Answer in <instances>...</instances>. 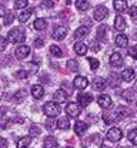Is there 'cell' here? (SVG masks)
I'll list each match as a JSON object with an SVG mask.
<instances>
[{"label": "cell", "instance_id": "cell-24", "mask_svg": "<svg viewBox=\"0 0 137 148\" xmlns=\"http://www.w3.org/2000/svg\"><path fill=\"white\" fill-rule=\"evenodd\" d=\"M46 26H47V21H46V20H44L43 17L36 18V21H34V24H33L34 30H39V32L44 30V29H46Z\"/></svg>", "mask_w": 137, "mask_h": 148}, {"label": "cell", "instance_id": "cell-38", "mask_svg": "<svg viewBox=\"0 0 137 148\" xmlns=\"http://www.w3.org/2000/svg\"><path fill=\"white\" fill-rule=\"evenodd\" d=\"M89 63H90V67H92V70H97L98 66H100L98 60H96V58H89Z\"/></svg>", "mask_w": 137, "mask_h": 148}, {"label": "cell", "instance_id": "cell-37", "mask_svg": "<svg viewBox=\"0 0 137 148\" xmlns=\"http://www.w3.org/2000/svg\"><path fill=\"white\" fill-rule=\"evenodd\" d=\"M29 70H30V73H36L37 71V69H39V66L34 63V61H32V63H27V66H26Z\"/></svg>", "mask_w": 137, "mask_h": 148}, {"label": "cell", "instance_id": "cell-44", "mask_svg": "<svg viewBox=\"0 0 137 148\" xmlns=\"http://www.w3.org/2000/svg\"><path fill=\"white\" fill-rule=\"evenodd\" d=\"M41 46H43V40H41V38H36V40H34V47L40 49Z\"/></svg>", "mask_w": 137, "mask_h": 148}, {"label": "cell", "instance_id": "cell-23", "mask_svg": "<svg viewBox=\"0 0 137 148\" xmlns=\"http://www.w3.org/2000/svg\"><path fill=\"white\" fill-rule=\"evenodd\" d=\"M57 128L60 130H69L70 128V120L67 117H61L57 120Z\"/></svg>", "mask_w": 137, "mask_h": 148}, {"label": "cell", "instance_id": "cell-40", "mask_svg": "<svg viewBox=\"0 0 137 148\" xmlns=\"http://www.w3.org/2000/svg\"><path fill=\"white\" fill-rule=\"evenodd\" d=\"M106 29H107L106 26H100V27L97 29V37H98V38H100V37H103L104 34H106Z\"/></svg>", "mask_w": 137, "mask_h": 148}, {"label": "cell", "instance_id": "cell-43", "mask_svg": "<svg viewBox=\"0 0 137 148\" xmlns=\"http://www.w3.org/2000/svg\"><path fill=\"white\" fill-rule=\"evenodd\" d=\"M7 41H9V38L1 37V50H6V47H7Z\"/></svg>", "mask_w": 137, "mask_h": 148}, {"label": "cell", "instance_id": "cell-46", "mask_svg": "<svg viewBox=\"0 0 137 148\" xmlns=\"http://www.w3.org/2000/svg\"><path fill=\"white\" fill-rule=\"evenodd\" d=\"M66 148H73V147H66Z\"/></svg>", "mask_w": 137, "mask_h": 148}, {"label": "cell", "instance_id": "cell-28", "mask_svg": "<svg viewBox=\"0 0 137 148\" xmlns=\"http://www.w3.org/2000/svg\"><path fill=\"white\" fill-rule=\"evenodd\" d=\"M30 143H32V137H23L17 143V148H27L30 145Z\"/></svg>", "mask_w": 137, "mask_h": 148}, {"label": "cell", "instance_id": "cell-31", "mask_svg": "<svg viewBox=\"0 0 137 148\" xmlns=\"http://www.w3.org/2000/svg\"><path fill=\"white\" fill-rule=\"evenodd\" d=\"M67 69H69L70 71H77L78 70V63L76 61V60H73V58L69 60V61H67Z\"/></svg>", "mask_w": 137, "mask_h": 148}, {"label": "cell", "instance_id": "cell-41", "mask_svg": "<svg viewBox=\"0 0 137 148\" xmlns=\"http://www.w3.org/2000/svg\"><path fill=\"white\" fill-rule=\"evenodd\" d=\"M30 135H32V137H34V135L37 137V135H40V130H39V127H34V125H33V127L30 128Z\"/></svg>", "mask_w": 137, "mask_h": 148}, {"label": "cell", "instance_id": "cell-35", "mask_svg": "<svg viewBox=\"0 0 137 148\" xmlns=\"http://www.w3.org/2000/svg\"><path fill=\"white\" fill-rule=\"evenodd\" d=\"M127 13L130 14V17L136 18L137 17V6H130V7L127 9Z\"/></svg>", "mask_w": 137, "mask_h": 148}, {"label": "cell", "instance_id": "cell-34", "mask_svg": "<svg viewBox=\"0 0 137 148\" xmlns=\"http://www.w3.org/2000/svg\"><path fill=\"white\" fill-rule=\"evenodd\" d=\"M27 6V0H16L14 1V9H24Z\"/></svg>", "mask_w": 137, "mask_h": 148}, {"label": "cell", "instance_id": "cell-15", "mask_svg": "<svg viewBox=\"0 0 137 148\" xmlns=\"http://www.w3.org/2000/svg\"><path fill=\"white\" fill-rule=\"evenodd\" d=\"M110 64L113 67H120L123 64V58H121V54L120 53H113L110 56Z\"/></svg>", "mask_w": 137, "mask_h": 148}, {"label": "cell", "instance_id": "cell-39", "mask_svg": "<svg viewBox=\"0 0 137 148\" xmlns=\"http://www.w3.org/2000/svg\"><path fill=\"white\" fill-rule=\"evenodd\" d=\"M90 47H92V50H93L94 53L100 51V44H98L96 40H92V43H90Z\"/></svg>", "mask_w": 137, "mask_h": 148}, {"label": "cell", "instance_id": "cell-10", "mask_svg": "<svg viewBox=\"0 0 137 148\" xmlns=\"http://www.w3.org/2000/svg\"><path fill=\"white\" fill-rule=\"evenodd\" d=\"M66 36H67V29L64 26H57L53 32V38L54 40H63Z\"/></svg>", "mask_w": 137, "mask_h": 148}, {"label": "cell", "instance_id": "cell-11", "mask_svg": "<svg viewBox=\"0 0 137 148\" xmlns=\"http://www.w3.org/2000/svg\"><path fill=\"white\" fill-rule=\"evenodd\" d=\"M92 100H93V97H92L90 94H81V92H80L77 95V101L81 107H87V106L92 103Z\"/></svg>", "mask_w": 137, "mask_h": 148}, {"label": "cell", "instance_id": "cell-8", "mask_svg": "<svg viewBox=\"0 0 137 148\" xmlns=\"http://www.w3.org/2000/svg\"><path fill=\"white\" fill-rule=\"evenodd\" d=\"M16 58H19V60H24L27 56L30 54V49H29V46H19L17 49H16Z\"/></svg>", "mask_w": 137, "mask_h": 148}, {"label": "cell", "instance_id": "cell-9", "mask_svg": "<svg viewBox=\"0 0 137 148\" xmlns=\"http://www.w3.org/2000/svg\"><path fill=\"white\" fill-rule=\"evenodd\" d=\"M97 104L101 108H109L112 106V98L107 94H101V95L97 97Z\"/></svg>", "mask_w": 137, "mask_h": 148}, {"label": "cell", "instance_id": "cell-6", "mask_svg": "<svg viewBox=\"0 0 137 148\" xmlns=\"http://www.w3.org/2000/svg\"><path fill=\"white\" fill-rule=\"evenodd\" d=\"M107 16H109V10H107L106 6H98L97 9L94 10V13H93V17H94V20H97V21L104 20Z\"/></svg>", "mask_w": 137, "mask_h": 148}, {"label": "cell", "instance_id": "cell-20", "mask_svg": "<svg viewBox=\"0 0 137 148\" xmlns=\"http://www.w3.org/2000/svg\"><path fill=\"white\" fill-rule=\"evenodd\" d=\"M74 51H76L78 56H86L87 54V46H86L84 43H81V41H77V43L74 44Z\"/></svg>", "mask_w": 137, "mask_h": 148}, {"label": "cell", "instance_id": "cell-12", "mask_svg": "<svg viewBox=\"0 0 137 148\" xmlns=\"http://www.w3.org/2000/svg\"><path fill=\"white\" fill-rule=\"evenodd\" d=\"M73 84H74V87H76V88H78V90H84V88L87 87L89 81H87V78H86V77H81V75H77V77L74 78Z\"/></svg>", "mask_w": 137, "mask_h": 148}, {"label": "cell", "instance_id": "cell-29", "mask_svg": "<svg viewBox=\"0 0 137 148\" xmlns=\"http://www.w3.org/2000/svg\"><path fill=\"white\" fill-rule=\"evenodd\" d=\"M123 97H124L129 103H131V101H134V100H136V92L133 91V90H127V91L123 92Z\"/></svg>", "mask_w": 137, "mask_h": 148}, {"label": "cell", "instance_id": "cell-45", "mask_svg": "<svg viewBox=\"0 0 137 148\" xmlns=\"http://www.w3.org/2000/svg\"><path fill=\"white\" fill-rule=\"evenodd\" d=\"M43 6L44 7H53V1L52 0H43Z\"/></svg>", "mask_w": 137, "mask_h": 148}, {"label": "cell", "instance_id": "cell-27", "mask_svg": "<svg viewBox=\"0 0 137 148\" xmlns=\"http://www.w3.org/2000/svg\"><path fill=\"white\" fill-rule=\"evenodd\" d=\"M89 1L87 0H76V7H77V10L80 12H86L87 9H89Z\"/></svg>", "mask_w": 137, "mask_h": 148}, {"label": "cell", "instance_id": "cell-3", "mask_svg": "<svg viewBox=\"0 0 137 148\" xmlns=\"http://www.w3.org/2000/svg\"><path fill=\"white\" fill-rule=\"evenodd\" d=\"M43 111L46 115L49 117H57L60 112H61V108H60V104L56 103V101H49L43 106Z\"/></svg>", "mask_w": 137, "mask_h": 148}, {"label": "cell", "instance_id": "cell-18", "mask_svg": "<svg viewBox=\"0 0 137 148\" xmlns=\"http://www.w3.org/2000/svg\"><path fill=\"white\" fill-rule=\"evenodd\" d=\"M32 95H33L36 100H40V98L44 95V90H43V87H41L40 84L33 86V87H32Z\"/></svg>", "mask_w": 137, "mask_h": 148}, {"label": "cell", "instance_id": "cell-16", "mask_svg": "<svg viewBox=\"0 0 137 148\" xmlns=\"http://www.w3.org/2000/svg\"><path fill=\"white\" fill-rule=\"evenodd\" d=\"M86 131H87V124L84 121H76V124H74V132L77 135H83Z\"/></svg>", "mask_w": 137, "mask_h": 148}, {"label": "cell", "instance_id": "cell-42", "mask_svg": "<svg viewBox=\"0 0 137 148\" xmlns=\"http://www.w3.org/2000/svg\"><path fill=\"white\" fill-rule=\"evenodd\" d=\"M129 54L133 58H137V47L136 46H133V47H130V49H129Z\"/></svg>", "mask_w": 137, "mask_h": 148}, {"label": "cell", "instance_id": "cell-1", "mask_svg": "<svg viewBox=\"0 0 137 148\" xmlns=\"http://www.w3.org/2000/svg\"><path fill=\"white\" fill-rule=\"evenodd\" d=\"M126 115H127V110L120 106L116 110L109 111L106 115H103V120H104L106 124H110V123H114V121H121Z\"/></svg>", "mask_w": 137, "mask_h": 148}, {"label": "cell", "instance_id": "cell-19", "mask_svg": "<svg viewBox=\"0 0 137 148\" xmlns=\"http://www.w3.org/2000/svg\"><path fill=\"white\" fill-rule=\"evenodd\" d=\"M53 98H54V101L56 103H64L66 100H67V92L64 91V90H57V91L54 92V95H53Z\"/></svg>", "mask_w": 137, "mask_h": 148}, {"label": "cell", "instance_id": "cell-7", "mask_svg": "<svg viewBox=\"0 0 137 148\" xmlns=\"http://www.w3.org/2000/svg\"><path fill=\"white\" fill-rule=\"evenodd\" d=\"M127 27V23H126V18L123 17L121 14H117L116 18H114V29L117 32H124Z\"/></svg>", "mask_w": 137, "mask_h": 148}, {"label": "cell", "instance_id": "cell-4", "mask_svg": "<svg viewBox=\"0 0 137 148\" xmlns=\"http://www.w3.org/2000/svg\"><path fill=\"white\" fill-rule=\"evenodd\" d=\"M81 112V106L77 103H69L66 106V114L69 117H78Z\"/></svg>", "mask_w": 137, "mask_h": 148}, {"label": "cell", "instance_id": "cell-33", "mask_svg": "<svg viewBox=\"0 0 137 148\" xmlns=\"http://www.w3.org/2000/svg\"><path fill=\"white\" fill-rule=\"evenodd\" d=\"M13 20H14V14H13L12 12H9V13H6V14H4V18H3V24H4V26H9V24H10Z\"/></svg>", "mask_w": 137, "mask_h": 148}, {"label": "cell", "instance_id": "cell-26", "mask_svg": "<svg viewBox=\"0 0 137 148\" xmlns=\"http://www.w3.org/2000/svg\"><path fill=\"white\" fill-rule=\"evenodd\" d=\"M33 12H34V9H26V10L19 16V21L20 23H26V21L29 20V17L33 14Z\"/></svg>", "mask_w": 137, "mask_h": 148}, {"label": "cell", "instance_id": "cell-36", "mask_svg": "<svg viewBox=\"0 0 137 148\" xmlns=\"http://www.w3.org/2000/svg\"><path fill=\"white\" fill-rule=\"evenodd\" d=\"M27 75H29V71H27V70H19V71L16 73V78L23 80V78H27Z\"/></svg>", "mask_w": 137, "mask_h": 148}, {"label": "cell", "instance_id": "cell-32", "mask_svg": "<svg viewBox=\"0 0 137 148\" xmlns=\"http://www.w3.org/2000/svg\"><path fill=\"white\" fill-rule=\"evenodd\" d=\"M127 138H129V141H130L131 144L137 145V130H133V131H130V132L127 134Z\"/></svg>", "mask_w": 137, "mask_h": 148}, {"label": "cell", "instance_id": "cell-25", "mask_svg": "<svg viewBox=\"0 0 137 148\" xmlns=\"http://www.w3.org/2000/svg\"><path fill=\"white\" fill-rule=\"evenodd\" d=\"M57 140L54 138V137H47L46 140H44V144H43V147L44 148H57Z\"/></svg>", "mask_w": 137, "mask_h": 148}, {"label": "cell", "instance_id": "cell-30", "mask_svg": "<svg viewBox=\"0 0 137 148\" xmlns=\"http://www.w3.org/2000/svg\"><path fill=\"white\" fill-rule=\"evenodd\" d=\"M50 54L54 56V57H61V56H63V51H61V49L57 47V46H50Z\"/></svg>", "mask_w": 137, "mask_h": 148}, {"label": "cell", "instance_id": "cell-14", "mask_svg": "<svg viewBox=\"0 0 137 148\" xmlns=\"http://www.w3.org/2000/svg\"><path fill=\"white\" fill-rule=\"evenodd\" d=\"M121 80L123 81H127V83L133 81L134 80V70L133 69H124L123 73H121Z\"/></svg>", "mask_w": 137, "mask_h": 148}, {"label": "cell", "instance_id": "cell-21", "mask_svg": "<svg viewBox=\"0 0 137 148\" xmlns=\"http://www.w3.org/2000/svg\"><path fill=\"white\" fill-rule=\"evenodd\" d=\"M87 34H89V29L84 27V26H81V27H78L77 30L74 32V38H76V40H81V38H84Z\"/></svg>", "mask_w": 137, "mask_h": 148}, {"label": "cell", "instance_id": "cell-13", "mask_svg": "<svg viewBox=\"0 0 137 148\" xmlns=\"http://www.w3.org/2000/svg\"><path fill=\"white\" fill-rule=\"evenodd\" d=\"M104 88H106V80H104L103 77H96V78L93 80V90L101 91V90H104Z\"/></svg>", "mask_w": 137, "mask_h": 148}, {"label": "cell", "instance_id": "cell-2", "mask_svg": "<svg viewBox=\"0 0 137 148\" xmlns=\"http://www.w3.org/2000/svg\"><path fill=\"white\" fill-rule=\"evenodd\" d=\"M7 38H9V41L10 43H21V41H24V38H26V32L23 30V29H20V27H14V29H12L10 32H9V34H7Z\"/></svg>", "mask_w": 137, "mask_h": 148}, {"label": "cell", "instance_id": "cell-22", "mask_svg": "<svg viewBox=\"0 0 137 148\" xmlns=\"http://www.w3.org/2000/svg\"><path fill=\"white\" fill-rule=\"evenodd\" d=\"M127 44H129V38L127 36H124V34H118L116 36V46L117 47H127Z\"/></svg>", "mask_w": 137, "mask_h": 148}, {"label": "cell", "instance_id": "cell-17", "mask_svg": "<svg viewBox=\"0 0 137 148\" xmlns=\"http://www.w3.org/2000/svg\"><path fill=\"white\" fill-rule=\"evenodd\" d=\"M113 7H114V10H116L117 13H121V12L127 10V1H126V0H114Z\"/></svg>", "mask_w": 137, "mask_h": 148}, {"label": "cell", "instance_id": "cell-5", "mask_svg": "<svg viewBox=\"0 0 137 148\" xmlns=\"http://www.w3.org/2000/svg\"><path fill=\"white\" fill-rule=\"evenodd\" d=\"M121 137H123V132H121V130L117 128V127H113V128H110L107 131V140L112 141V143L120 141Z\"/></svg>", "mask_w": 137, "mask_h": 148}]
</instances>
